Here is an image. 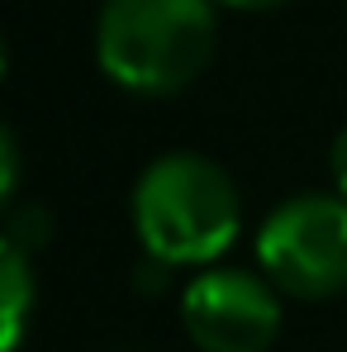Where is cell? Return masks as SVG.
Instances as JSON below:
<instances>
[{
  "mask_svg": "<svg viewBox=\"0 0 347 352\" xmlns=\"http://www.w3.org/2000/svg\"><path fill=\"white\" fill-rule=\"evenodd\" d=\"M214 53L210 0H105L96 24V58L105 76L138 96H172L190 86Z\"/></svg>",
  "mask_w": 347,
  "mask_h": 352,
  "instance_id": "1",
  "label": "cell"
},
{
  "mask_svg": "<svg viewBox=\"0 0 347 352\" xmlns=\"http://www.w3.org/2000/svg\"><path fill=\"white\" fill-rule=\"evenodd\" d=\"M133 229L167 267H210L238 238V195L224 167L200 153H167L133 186Z\"/></svg>",
  "mask_w": 347,
  "mask_h": 352,
  "instance_id": "2",
  "label": "cell"
},
{
  "mask_svg": "<svg viewBox=\"0 0 347 352\" xmlns=\"http://www.w3.org/2000/svg\"><path fill=\"white\" fill-rule=\"evenodd\" d=\"M267 281L300 300H324L347 286V200L295 195L276 205L257 234Z\"/></svg>",
  "mask_w": 347,
  "mask_h": 352,
  "instance_id": "3",
  "label": "cell"
},
{
  "mask_svg": "<svg viewBox=\"0 0 347 352\" xmlns=\"http://www.w3.org/2000/svg\"><path fill=\"white\" fill-rule=\"evenodd\" d=\"M186 333L200 352H267L281 333L276 291L238 267H210L181 295Z\"/></svg>",
  "mask_w": 347,
  "mask_h": 352,
  "instance_id": "4",
  "label": "cell"
},
{
  "mask_svg": "<svg viewBox=\"0 0 347 352\" xmlns=\"http://www.w3.org/2000/svg\"><path fill=\"white\" fill-rule=\"evenodd\" d=\"M0 324H5V333H0V352H14L19 348V338H24V324H29V309H34V276H29V252H19L14 243H5L0 248Z\"/></svg>",
  "mask_w": 347,
  "mask_h": 352,
  "instance_id": "5",
  "label": "cell"
},
{
  "mask_svg": "<svg viewBox=\"0 0 347 352\" xmlns=\"http://www.w3.org/2000/svg\"><path fill=\"white\" fill-rule=\"evenodd\" d=\"M333 186H338V195L347 200V129L333 138Z\"/></svg>",
  "mask_w": 347,
  "mask_h": 352,
  "instance_id": "6",
  "label": "cell"
},
{
  "mask_svg": "<svg viewBox=\"0 0 347 352\" xmlns=\"http://www.w3.org/2000/svg\"><path fill=\"white\" fill-rule=\"evenodd\" d=\"M0 157H5V195L14 190V172H19V157H14V138L0 133Z\"/></svg>",
  "mask_w": 347,
  "mask_h": 352,
  "instance_id": "7",
  "label": "cell"
},
{
  "mask_svg": "<svg viewBox=\"0 0 347 352\" xmlns=\"http://www.w3.org/2000/svg\"><path fill=\"white\" fill-rule=\"evenodd\" d=\"M219 5H233V10H276L286 0H219Z\"/></svg>",
  "mask_w": 347,
  "mask_h": 352,
  "instance_id": "8",
  "label": "cell"
}]
</instances>
